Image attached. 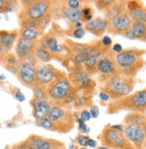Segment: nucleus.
I'll return each instance as SVG.
<instances>
[{
	"mask_svg": "<svg viewBox=\"0 0 146 149\" xmlns=\"http://www.w3.org/2000/svg\"><path fill=\"white\" fill-rule=\"evenodd\" d=\"M99 79L100 83V90L107 93L113 101L131 94L135 86L134 78L124 77L118 73L109 77L100 76Z\"/></svg>",
	"mask_w": 146,
	"mask_h": 149,
	"instance_id": "nucleus-1",
	"label": "nucleus"
},
{
	"mask_svg": "<svg viewBox=\"0 0 146 149\" xmlns=\"http://www.w3.org/2000/svg\"><path fill=\"white\" fill-rule=\"evenodd\" d=\"M143 49H126L115 54L118 73L124 77L134 78L144 66Z\"/></svg>",
	"mask_w": 146,
	"mask_h": 149,
	"instance_id": "nucleus-2",
	"label": "nucleus"
},
{
	"mask_svg": "<svg viewBox=\"0 0 146 149\" xmlns=\"http://www.w3.org/2000/svg\"><path fill=\"white\" fill-rule=\"evenodd\" d=\"M121 111L146 113V88L139 90L127 96L113 101L108 106L107 113L115 114Z\"/></svg>",
	"mask_w": 146,
	"mask_h": 149,
	"instance_id": "nucleus-3",
	"label": "nucleus"
},
{
	"mask_svg": "<svg viewBox=\"0 0 146 149\" xmlns=\"http://www.w3.org/2000/svg\"><path fill=\"white\" fill-rule=\"evenodd\" d=\"M48 118L53 123L56 131L60 133H68L72 131L76 122L74 113L70 109L57 105L52 106Z\"/></svg>",
	"mask_w": 146,
	"mask_h": 149,
	"instance_id": "nucleus-4",
	"label": "nucleus"
},
{
	"mask_svg": "<svg viewBox=\"0 0 146 149\" xmlns=\"http://www.w3.org/2000/svg\"><path fill=\"white\" fill-rule=\"evenodd\" d=\"M74 89L75 87L72 86L67 76L62 77L47 87V99L52 106L57 105L62 107L65 100Z\"/></svg>",
	"mask_w": 146,
	"mask_h": 149,
	"instance_id": "nucleus-5",
	"label": "nucleus"
},
{
	"mask_svg": "<svg viewBox=\"0 0 146 149\" xmlns=\"http://www.w3.org/2000/svg\"><path fill=\"white\" fill-rule=\"evenodd\" d=\"M99 140L103 146L110 149H135L127 139L124 133L113 130L110 125L106 126L98 136Z\"/></svg>",
	"mask_w": 146,
	"mask_h": 149,
	"instance_id": "nucleus-6",
	"label": "nucleus"
},
{
	"mask_svg": "<svg viewBox=\"0 0 146 149\" xmlns=\"http://www.w3.org/2000/svg\"><path fill=\"white\" fill-rule=\"evenodd\" d=\"M66 74L51 64H44L37 67L36 71V84L40 86L47 88L55 80L65 77Z\"/></svg>",
	"mask_w": 146,
	"mask_h": 149,
	"instance_id": "nucleus-7",
	"label": "nucleus"
},
{
	"mask_svg": "<svg viewBox=\"0 0 146 149\" xmlns=\"http://www.w3.org/2000/svg\"><path fill=\"white\" fill-rule=\"evenodd\" d=\"M70 83L77 91H90L93 92L96 84L90 74L84 70L71 71L67 76Z\"/></svg>",
	"mask_w": 146,
	"mask_h": 149,
	"instance_id": "nucleus-8",
	"label": "nucleus"
},
{
	"mask_svg": "<svg viewBox=\"0 0 146 149\" xmlns=\"http://www.w3.org/2000/svg\"><path fill=\"white\" fill-rule=\"evenodd\" d=\"M51 10V2L47 0H40L35 1L32 6L26 9H23L20 13L19 18H30L34 20H40L47 15L50 14Z\"/></svg>",
	"mask_w": 146,
	"mask_h": 149,
	"instance_id": "nucleus-9",
	"label": "nucleus"
},
{
	"mask_svg": "<svg viewBox=\"0 0 146 149\" xmlns=\"http://www.w3.org/2000/svg\"><path fill=\"white\" fill-rule=\"evenodd\" d=\"M124 135L135 149H145V136L143 126L140 125H124Z\"/></svg>",
	"mask_w": 146,
	"mask_h": 149,
	"instance_id": "nucleus-10",
	"label": "nucleus"
},
{
	"mask_svg": "<svg viewBox=\"0 0 146 149\" xmlns=\"http://www.w3.org/2000/svg\"><path fill=\"white\" fill-rule=\"evenodd\" d=\"M97 73L100 76L109 77L118 74V67L115 61V53L109 49L100 58L97 64Z\"/></svg>",
	"mask_w": 146,
	"mask_h": 149,
	"instance_id": "nucleus-11",
	"label": "nucleus"
},
{
	"mask_svg": "<svg viewBox=\"0 0 146 149\" xmlns=\"http://www.w3.org/2000/svg\"><path fill=\"white\" fill-rule=\"evenodd\" d=\"M37 67L33 64L20 61L17 66V77L21 83L28 87H33L36 84Z\"/></svg>",
	"mask_w": 146,
	"mask_h": 149,
	"instance_id": "nucleus-12",
	"label": "nucleus"
},
{
	"mask_svg": "<svg viewBox=\"0 0 146 149\" xmlns=\"http://www.w3.org/2000/svg\"><path fill=\"white\" fill-rule=\"evenodd\" d=\"M133 21L130 18L128 12L119 16L109 20L108 31L114 35H122L131 28Z\"/></svg>",
	"mask_w": 146,
	"mask_h": 149,
	"instance_id": "nucleus-13",
	"label": "nucleus"
},
{
	"mask_svg": "<svg viewBox=\"0 0 146 149\" xmlns=\"http://www.w3.org/2000/svg\"><path fill=\"white\" fill-rule=\"evenodd\" d=\"M38 46V40H30L19 37L15 46V55L20 61H23L30 55L34 54Z\"/></svg>",
	"mask_w": 146,
	"mask_h": 149,
	"instance_id": "nucleus-14",
	"label": "nucleus"
},
{
	"mask_svg": "<svg viewBox=\"0 0 146 149\" xmlns=\"http://www.w3.org/2000/svg\"><path fill=\"white\" fill-rule=\"evenodd\" d=\"M17 36L18 33L16 31H0V57L2 58L10 53L17 39Z\"/></svg>",
	"mask_w": 146,
	"mask_h": 149,
	"instance_id": "nucleus-15",
	"label": "nucleus"
},
{
	"mask_svg": "<svg viewBox=\"0 0 146 149\" xmlns=\"http://www.w3.org/2000/svg\"><path fill=\"white\" fill-rule=\"evenodd\" d=\"M108 27L109 21L105 17L101 16L93 18L90 22L84 24V29L96 37L102 36L105 31H108Z\"/></svg>",
	"mask_w": 146,
	"mask_h": 149,
	"instance_id": "nucleus-16",
	"label": "nucleus"
},
{
	"mask_svg": "<svg viewBox=\"0 0 146 149\" xmlns=\"http://www.w3.org/2000/svg\"><path fill=\"white\" fill-rule=\"evenodd\" d=\"M30 105L33 107V116L35 120L48 117L52 108V104L48 100H36L33 98Z\"/></svg>",
	"mask_w": 146,
	"mask_h": 149,
	"instance_id": "nucleus-17",
	"label": "nucleus"
},
{
	"mask_svg": "<svg viewBox=\"0 0 146 149\" xmlns=\"http://www.w3.org/2000/svg\"><path fill=\"white\" fill-rule=\"evenodd\" d=\"M109 49L102 48V49L97 50L96 52H94L93 54H91L87 58L85 63L83 64V68H84V70L90 74V76H92V74H95L97 73V64H98V61H99L100 58L106 51H108Z\"/></svg>",
	"mask_w": 146,
	"mask_h": 149,
	"instance_id": "nucleus-18",
	"label": "nucleus"
},
{
	"mask_svg": "<svg viewBox=\"0 0 146 149\" xmlns=\"http://www.w3.org/2000/svg\"><path fill=\"white\" fill-rule=\"evenodd\" d=\"M92 93L90 91H78L77 96L73 106L76 110L90 108L92 105Z\"/></svg>",
	"mask_w": 146,
	"mask_h": 149,
	"instance_id": "nucleus-19",
	"label": "nucleus"
},
{
	"mask_svg": "<svg viewBox=\"0 0 146 149\" xmlns=\"http://www.w3.org/2000/svg\"><path fill=\"white\" fill-rule=\"evenodd\" d=\"M126 1H116L109 8H108L104 14H105V18L109 21L117 16H119L127 12Z\"/></svg>",
	"mask_w": 146,
	"mask_h": 149,
	"instance_id": "nucleus-20",
	"label": "nucleus"
},
{
	"mask_svg": "<svg viewBox=\"0 0 146 149\" xmlns=\"http://www.w3.org/2000/svg\"><path fill=\"white\" fill-rule=\"evenodd\" d=\"M41 44L44 45L50 52L52 55H58L63 53L65 46L59 44L57 38L54 35H48L43 39V40L40 42Z\"/></svg>",
	"mask_w": 146,
	"mask_h": 149,
	"instance_id": "nucleus-21",
	"label": "nucleus"
},
{
	"mask_svg": "<svg viewBox=\"0 0 146 149\" xmlns=\"http://www.w3.org/2000/svg\"><path fill=\"white\" fill-rule=\"evenodd\" d=\"M82 10V9H81ZM81 10H73L69 8L66 4H64L61 6V14L68 22L71 24V25H74L79 22H82V13Z\"/></svg>",
	"mask_w": 146,
	"mask_h": 149,
	"instance_id": "nucleus-22",
	"label": "nucleus"
},
{
	"mask_svg": "<svg viewBox=\"0 0 146 149\" xmlns=\"http://www.w3.org/2000/svg\"><path fill=\"white\" fill-rule=\"evenodd\" d=\"M146 120V115L140 112H130L128 113L123 120L124 125H140L143 126Z\"/></svg>",
	"mask_w": 146,
	"mask_h": 149,
	"instance_id": "nucleus-23",
	"label": "nucleus"
},
{
	"mask_svg": "<svg viewBox=\"0 0 146 149\" xmlns=\"http://www.w3.org/2000/svg\"><path fill=\"white\" fill-rule=\"evenodd\" d=\"M42 34L43 31L39 30V28H21V31L19 33L21 38L30 40H37L40 36H42Z\"/></svg>",
	"mask_w": 146,
	"mask_h": 149,
	"instance_id": "nucleus-24",
	"label": "nucleus"
},
{
	"mask_svg": "<svg viewBox=\"0 0 146 149\" xmlns=\"http://www.w3.org/2000/svg\"><path fill=\"white\" fill-rule=\"evenodd\" d=\"M36 149H66V147L63 142L59 140L44 137Z\"/></svg>",
	"mask_w": 146,
	"mask_h": 149,
	"instance_id": "nucleus-25",
	"label": "nucleus"
},
{
	"mask_svg": "<svg viewBox=\"0 0 146 149\" xmlns=\"http://www.w3.org/2000/svg\"><path fill=\"white\" fill-rule=\"evenodd\" d=\"M34 56L36 57L37 60H39V61L44 62V63H47V62L50 61L54 57L53 55L51 54V52L41 43L38 44L37 48L35 49Z\"/></svg>",
	"mask_w": 146,
	"mask_h": 149,
	"instance_id": "nucleus-26",
	"label": "nucleus"
},
{
	"mask_svg": "<svg viewBox=\"0 0 146 149\" xmlns=\"http://www.w3.org/2000/svg\"><path fill=\"white\" fill-rule=\"evenodd\" d=\"M128 15L133 22H145L146 23V6L142 4L136 9L128 12Z\"/></svg>",
	"mask_w": 146,
	"mask_h": 149,
	"instance_id": "nucleus-27",
	"label": "nucleus"
},
{
	"mask_svg": "<svg viewBox=\"0 0 146 149\" xmlns=\"http://www.w3.org/2000/svg\"><path fill=\"white\" fill-rule=\"evenodd\" d=\"M131 30L136 40H142L143 37L146 33V23L145 22H133Z\"/></svg>",
	"mask_w": 146,
	"mask_h": 149,
	"instance_id": "nucleus-28",
	"label": "nucleus"
},
{
	"mask_svg": "<svg viewBox=\"0 0 146 149\" xmlns=\"http://www.w3.org/2000/svg\"><path fill=\"white\" fill-rule=\"evenodd\" d=\"M82 13V22L83 23H88L90 21L93 19V15H94V10L91 6L84 5L82 7L81 10Z\"/></svg>",
	"mask_w": 146,
	"mask_h": 149,
	"instance_id": "nucleus-29",
	"label": "nucleus"
},
{
	"mask_svg": "<svg viewBox=\"0 0 146 149\" xmlns=\"http://www.w3.org/2000/svg\"><path fill=\"white\" fill-rule=\"evenodd\" d=\"M33 99L36 100H48L47 99V88L40 86L39 84H35L33 87Z\"/></svg>",
	"mask_w": 146,
	"mask_h": 149,
	"instance_id": "nucleus-30",
	"label": "nucleus"
},
{
	"mask_svg": "<svg viewBox=\"0 0 146 149\" xmlns=\"http://www.w3.org/2000/svg\"><path fill=\"white\" fill-rule=\"evenodd\" d=\"M36 125L40 127H43V129H45V130H48L56 131L53 123L49 120V119L48 118V117H46V118H41V119L36 120Z\"/></svg>",
	"mask_w": 146,
	"mask_h": 149,
	"instance_id": "nucleus-31",
	"label": "nucleus"
},
{
	"mask_svg": "<svg viewBox=\"0 0 146 149\" xmlns=\"http://www.w3.org/2000/svg\"><path fill=\"white\" fill-rule=\"evenodd\" d=\"M20 25L22 29L24 28H38L39 20H34L30 18H24L20 20Z\"/></svg>",
	"mask_w": 146,
	"mask_h": 149,
	"instance_id": "nucleus-32",
	"label": "nucleus"
},
{
	"mask_svg": "<svg viewBox=\"0 0 146 149\" xmlns=\"http://www.w3.org/2000/svg\"><path fill=\"white\" fill-rule=\"evenodd\" d=\"M115 2H116V0H97L94 2V4L99 10H104V12H105Z\"/></svg>",
	"mask_w": 146,
	"mask_h": 149,
	"instance_id": "nucleus-33",
	"label": "nucleus"
},
{
	"mask_svg": "<svg viewBox=\"0 0 146 149\" xmlns=\"http://www.w3.org/2000/svg\"><path fill=\"white\" fill-rule=\"evenodd\" d=\"M4 58H5V61H6V66L17 67L18 64L20 63V60L17 58V56L15 55V54H12V53H9V54L6 55Z\"/></svg>",
	"mask_w": 146,
	"mask_h": 149,
	"instance_id": "nucleus-34",
	"label": "nucleus"
},
{
	"mask_svg": "<svg viewBox=\"0 0 146 149\" xmlns=\"http://www.w3.org/2000/svg\"><path fill=\"white\" fill-rule=\"evenodd\" d=\"M51 19H52V15H51V14H48L46 16H44L43 18H41L40 20H39V26H38V28L39 30L44 31V30H46V28L48 26L49 23L51 22Z\"/></svg>",
	"mask_w": 146,
	"mask_h": 149,
	"instance_id": "nucleus-35",
	"label": "nucleus"
},
{
	"mask_svg": "<svg viewBox=\"0 0 146 149\" xmlns=\"http://www.w3.org/2000/svg\"><path fill=\"white\" fill-rule=\"evenodd\" d=\"M85 33H86V30L84 28H75L72 30V36L75 38V39H82L83 36L85 35Z\"/></svg>",
	"mask_w": 146,
	"mask_h": 149,
	"instance_id": "nucleus-36",
	"label": "nucleus"
},
{
	"mask_svg": "<svg viewBox=\"0 0 146 149\" xmlns=\"http://www.w3.org/2000/svg\"><path fill=\"white\" fill-rule=\"evenodd\" d=\"M65 4L73 10H81L82 7L79 0H68V1L65 2Z\"/></svg>",
	"mask_w": 146,
	"mask_h": 149,
	"instance_id": "nucleus-37",
	"label": "nucleus"
},
{
	"mask_svg": "<svg viewBox=\"0 0 146 149\" xmlns=\"http://www.w3.org/2000/svg\"><path fill=\"white\" fill-rule=\"evenodd\" d=\"M89 136H86V135H84V134H79L77 136H76V141H77V143L80 145V146H88V141H89Z\"/></svg>",
	"mask_w": 146,
	"mask_h": 149,
	"instance_id": "nucleus-38",
	"label": "nucleus"
},
{
	"mask_svg": "<svg viewBox=\"0 0 146 149\" xmlns=\"http://www.w3.org/2000/svg\"><path fill=\"white\" fill-rule=\"evenodd\" d=\"M101 42V45L105 48V49H110L111 45H112V39L109 36H103L102 39L100 40Z\"/></svg>",
	"mask_w": 146,
	"mask_h": 149,
	"instance_id": "nucleus-39",
	"label": "nucleus"
},
{
	"mask_svg": "<svg viewBox=\"0 0 146 149\" xmlns=\"http://www.w3.org/2000/svg\"><path fill=\"white\" fill-rule=\"evenodd\" d=\"M80 118L83 120V121H89L91 119V115L90 113V111L88 110H82L81 111V114H80Z\"/></svg>",
	"mask_w": 146,
	"mask_h": 149,
	"instance_id": "nucleus-40",
	"label": "nucleus"
},
{
	"mask_svg": "<svg viewBox=\"0 0 146 149\" xmlns=\"http://www.w3.org/2000/svg\"><path fill=\"white\" fill-rule=\"evenodd\" d=\"M89 109H90L89 111H90V113L91 115V118H94V119L97 118V117L99 116V113H100L98 106L95 105V104H92Z\"/></svg>",
	"mask_w": 146,
	"mask_h": 149,
	"instance_id": "nucleus-41",
	"label": "nucleus"
},
{
	"mask_svg": "<svg viewBox=\"0 0 146 149\" xmlns=\"http://www.w3.org/2000/svg\"><path fill=\"white\" fill-rule=\"evenodd\" d=\"M78 130L82 133V134H86L90 131V127L86 125V123H82L78 124Z\"/></svg>",
	"mask_w": 146,
	"mask_h": 149,
	"instance_id": "nucleus-42",
	"label": "nucleus"
},
{
	"mask_svg": "<svg viewBox=\"0 0 146 149\" xmlns=\"http://www.w3.org/2000/svg\"><path fill=\"white\" fill-rule=\"evenodd\" d=\"M111 50L115 53V54H118V53H121L124 49H123V47L121 44L119 43H116L114 44L111 48Z\"/></svg>",
	"mask_w": 146,
	"mask_h": 149,
	"instance_id": "nucleus-43",
	"label": "nucleus"
},
{
	"mask_svg": "<svg viewBox=\"0 0 146 149\" xmlns=\"http://www.w3.org/2000/svg\"><path fill=\"white\" fill-rule=\"evenodd\" d=\"M99 97H100V101H102V102H109L110 100L109 95L107 93L103 92V91H100V93L99 94Z\"/></svg>",
	"mask_w": 146,
	"mask_h": 149,
	"instance_id": "nucleus-44",
	"label": "nucleus"
},
{
	"mask_svg": "<svg viewBox=\"0 0 146 149\" xmlns=\"http://www.w3.org/2000/svg\"><path fill=\"white\" fill-rule=\"evenodd\" d=\"M15 98L19 101V102H24L25 101V96L24 95V93L21 92L19 89H17L16 90V92H15Z\"/></svg>",
	"mask_w": 146,
	"mask_h": 149,
	"instance_id": "nucleus-45",
	"label": "nucleus"
},
{
	"mask_svg": "<svg viewBox=\"0 0 146 149\" xmlns=\"http://www.w3.org/2000/svg\"><path fill=\"white\" fill-rule=\"evenodd\" d=\"M123 36H124L125 38L129 39V40H136V39H135V36H134V33H133V31L131 30V28L127 31V33H125L123 34Z\"/></svg>",
	"mask_w": 146,
	"mask_h": 149,
	"instance_id": "nucleus-46",
	"label": "nucleus"
},
{
	"mask_svg": "<svg viewBox=\"0 0 146 149\" xmlns=\"http://www.w3.org/2000/svg\"><path fill=\"white\" fill-rule=\"evenodd\" d=\"M110 127L113 130H117L120 133H124V125L122 124H117V125H110Z\"/></svg>",
	"mask_w": 146,
	"mask_h": 149,
	"instance_id": "nucleus-47",
	"label": "nucleus"
},
{
	"mask_svg": "<svg viewBox=\"0 0 146 149\" xmlns=\"http://www.w3.org/2000/svg\"><path fill=\"white\" fill-rule=\"evenodd\" d=\"M34 2H35V0H24V1H22V5L24 6L23 9L28 8L29 6H32Z\"/></svg>",
	"mask_w": 146,
	"mask_h": 149,
	"instance_id": "nucleus-48",
	"label": "nucleus"
},
{
	"mask_svg": "<svg viewBox=\"0 0 146 149\" xmlns=\"http://www.w3.org/2000/svg\"><path fill=\"white\" fill-rule=\"evenodd\" d=\"M88 146H90L91 148H94L97 146V142L92 139V138H89V141H88Z\"/></svg>",
	"mask_w": 146,
	"mask_h": 149,
	"instance_id": "nucleus-49",
	"label": "nucleus"
},
{
	"mask_svg": "<svg viewBox=\"0 0 146 149\" xmlns=\"http://www.w3.org/2000/svg\"><path fill=\"white\" fill-rule=\"evenodd\" d=\"M6 5V1H4V0H0V13H4Z\"/></svg>",
	"mask_w": 146,
	"mask_h": 149,
	"instance_id": "nucleus-50",
	"label": "nucleus"
},
{
	"mask_svg": "<svg viewBox=\"0 0 146 149\" xmlns=\"http://www.w3.org/2000/svg\"><path fill=\"white\" fill-rule=\"evenodd\" d=\"M143 132H144L145 140H146V120H145V121H144V123H143ZM145 146H146V144H145Z\"/></svg>",
	"mask_w": 146,
	"mask_h": 149,
	"instance_id": "nucleus-51",
	"label": "nucleus"
},
{
	"mask_svg": "<svg viewBox=\"0 0 146 149\" xmlns=\"http://www.w3.org/2000/svg\"><path fill=\"white\" fill-rule=\"evenodd\" d=\"M97 149H110V148H109V147H106V146H99Z\"/></svg>",
	"mask_w": 146,
	"mask_h": 149,
	"instance_id": "nucleus-52",
	"label": "nucleus"
},
{
	"mask_svg": "<svg viewBox=\"0 0 146 149\" xmlns=\"http://www.w3.org/2000/svg\"><path fill=\"white\" fill-rule=\"evenodd\" d=\"M142 40H143V41H145V42H146V33H145V34H144V36L143 37Z\"/></svg>",
	"mask_w": 146,
	"mask_h": 149,
	"instance_id": "nucleus-53",
	"label": "nucleus"
},
{
	"mask_svg": "<svg viewBox=\"0 0 146 149\" xmlns=\"http://www.w3.org/2000/svg\"><path fill=\"white\" fill-rule=\"evenodd\" d=\"M5 78H6V77H5V76H0V81L3 80V79H5Z\"/></svg>",
	"mask_w": 146,
	"mask_h": 149,
	"instance_id": "nucleus-54",
	"label": "nucleus"
},
{
	"mask_svg": "<svg viewBox=\"0 0 146 149\" xmlns=\"http://www.w3.org/2000/svg\"><path fill=\"white\" fill-rule=\"evenodd\" d=\"M13 149H21V148H20V146H14V147H13Z\"/></svg>",
	"mask_w": 146,
	"mask_h": 149,
	"instance_id": "nucleus-55",
	"label": "nucleus"
},
{
	"mask_svg": "<svg viewBox=\"0 0 146 149\" xmlns=\"http://www.w3.org/2000/svg\"><path fill=\"white\" fill-rule=\"evenodd\" d=\"M80 149H87V148H85V147H82V148H80Z\"/></svg>",
	"mask_w": 146,
	"mask_h": 149,
	"instance_id": "nucleus-56",
	"label": "nucleus"
},
{
	"mask_svg": "<svg viewBox=\"0 0 146 149\" xmlns=\"http://www.w3.org/2000/svg\"><path fill=\"white\" fill-rule=\"evenodd\" d=\"M0 59H2V58H1V57H0Z\"/></svg>",
	"mask_w": 146,
	"mask_h": 149,
	"instance_id": "nucleus-57",
	"label": "nucleus"
},
{
	"mask_svg": "<svg viewBox=\"0 0 146 149\" xmlns=\"http://www.w3.org/2000/svg\"><path fill=\"white\" fill-rule=\"evenodd\" d=\"M145 149H146V146H145Z\"/></svg>",
	"mask_w": 146,
	"mask_h": 149,
	"instance_id": "nucleus-58",
	"label": "nucleus"
}]
</instances>
